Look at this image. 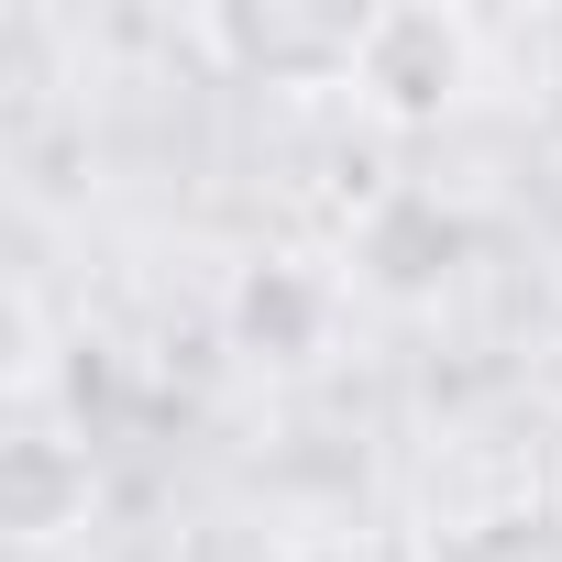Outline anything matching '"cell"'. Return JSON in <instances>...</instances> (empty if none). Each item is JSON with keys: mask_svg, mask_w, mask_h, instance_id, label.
Wrapping results in <instances>:
<instances>
[{"mask_svg": "<svg viewBox=\"0 0 562 562\" xmlns=\"http://www.w3.org/2000/svg\"><path fill=\"white\" fill-rule=\"evenodd\" d=\"M265 562H364L353 540H288V551H265Z\"/></svg>", "mask_w": 562, "mask_h": 562, "instance_id": "obj_7", "label": "cell"}, {"mask_svg": "<svg viewBox=\"0 0 562 562\" xmlns=\"http://www.w3.org/2000/svg\"><path fill=\"white\" fill-rule=\"evenodd\" d=\"M89 507H100V463H89V441H78L45 397L12 408V430H0V529H12L23 551H56V540L89 529Z\"/></svg>", "mask_w": 562, "mask_h": 562, "instance_id": "obj_5", "label": "cell"}, {"mask_svg": "<svg viewBox=\"0 0 562 562\" xmlns=\"http://www.w3.org/2000/svg\"><path fill=\"white\" fill-rule=\"evenodd\" d=\"M375 0H199L188 45L232 78V89H276V100H331L353 89Z\"/></svg>", "mask_w": 562, "mask_h": 562, "instance_id": "obj_1", "label": "cell"}, {"mask_svg": "<svg viewBox=\"0 0 562 562\" xmlns=\"http://www.w3.org/2000/svg\"><path fill=\"white\" fill-rule=\"evenodd\" d=\"M474 89H485V34L452 12V0H375L353 89H342L375 133H441Z\"/></svg>", "mask_w": 562, "mask_h": 562, "instance_id": "obj_2", "label": "cell"}, {"mask_svg": "<svg viewBox=\"0 0 562 562\" xmlns=\"http://www.w3.org/2000/svg\"><path fill=\"white\" fill-rule=\"evenodd\" d=\"M463 276V210L441 188H375L342 232V288L353 299H386V310H430L441 288Z\"/></svg>", "mask_w": 562, "mask_h": 562, "instance_id": "obj_4", "label": "cell"}, {"mask_svg": "<svg viewBox=\"0 0 562 562\" xmlns=\"http://www.w3.org/2000/svg\"><path fill=\"white\" fill-rule=\"evenodd\" d=\"M342 321H353L342 265L288 254V243H276V254H243V265H232V288H221V342H232V364L265 375V386L321 375V364L342 353Z\"/></svg>", "mask_w": 562, "mask_h": 562, "instance_id": "obj_3", "label": "cell"}, {"mask_svg": "<svg viewBox=\"0 0 562 562\" xmlns=\"http://www.w3.org/2000/svg\"><path fill=\"white\" fill-rule=\"evenodd\" d=\"M419 562H562V496H551V485L485 496V507L441 518V529L419 540Z\"/></svg>", "mask_w": 562, "mask_h": 562, "instance_id": "obj_6", "label": "cell"}]
</instances>
